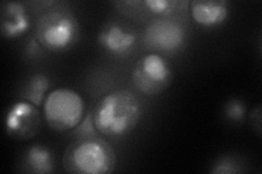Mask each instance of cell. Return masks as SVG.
<instances>
[{"instance_id":"obj_1","label":"cell","mask_w":262,"mask_h":174,"mask_svg":"<svg viewBox=\"0 0 262 174\" xmlns=\"http://www.w3.org/2000/svg\"><path fill=\"white\" fill-rule=\"evenodd\" d=\"M90 114L98 134L119 138L130 134L140 122L142 104L131 90L115 89L98 99Z\"/></svg>"},{"instance_id":"obj_2","label":"cell","mask_w":262,"mask_h":174,"mask_svg":"<svg viewBox=\"0 0 262 174\" xmlns=\"http://www.w3.org/2000/svg\"><path fill=\"white\" fill-rule=\"evenodd\" d=\"M116 153L103 138L83 136L66 149L64 170L75 174H110L116 168Z\"/></svg>"},{"instance_id":"obj_3","label":"cell","mask_w":262,"mask_h":174,"mask_svg":"<svg viewBox=\"0 0 262 174\" xmlns=\"http://www.w3.org/2000/svg\"><path fill=\"white\" fill-rule=\"evenodd\" d=\"M79 22L71 10L53 7L44 11L35 23V38L49 53H62L76 44Z\"/></svg>"},{"instance_id":"obj_4","label":"cell","mask_w":262,"mask_h":174,"mask_svg":"<svg viewBox=\"0 0 262 174\" xmlns=\"http://www.w3.org/2000/svg\"><path fill=\"white\" fill-rule=\"evenodd\" d=\"M43 112L49 128L57 132H66L79 127L84 117L85 104L76 90L59 87L46 96Z\"/></svg>"},{"instance_id":"obj_5","label":"cell","mask_w":262,"mask_h":174,"mask_svg":"<svg viewBox=\"0 0 262 174\" xmlns=\"http://www.w3.org/2000/svg\"><path fill=\"white\" fill-rule=\"evenodd\" d=\"M171 77L169 63L157 53H149L139 58L133 70L135 87L146 96L163 93L169 86Z\"/></svg>"},{"instance_id":"obj_6","label":"cell","mask_w":262,"mask_h":174,"mask_svg":"<svg viewBox=\"0 0 262 174\" xmlns=\"http://www.w3.org/2000/svg\"><path fill=\"white\" fill-rule=\"evenodd\" d=\"M143 41L151 53L175 54L185 45L186 31L179 22L169 18H159L147 24Z\"/></svg>"},{"instance_id":"obj_7","label":"cell","mask_w":262,"mask_h":174,"mask_svg":"<svg viewBox=\"0 0 262 174\" xmlns=\"http://www.w3.org/2000/svg\"><path fill=\"white\" fill-rule=\"evenodd\" d=\"M5 124L7 134L11 138L28 140L38 134L42 129L43 118L38 107L23 99L9 107Z\"/></svg>"},{"instance_id":"obj_8","label":"cell","mask_w":262,"mask_h":174,"mask_svg":"<svg viewBox=\"0 0 262 174\" xmlns=\"http://www.w3.org/2000/svg\"><path fill=\"white\" fill-rule=\"evenodd\" d=\"M104 51L114 57H127L138 44V33L130 24L114 20L106 22L97 35Z\"/></svg>"},{"instance_id":"obj_9","label":"cell","mask_w":262,"mask_h":174,"mask_svg":"<svg viewBox=\"0 0 262 174\" xmlns=\"http://www.w3.org/2000/svg\"><path fill=\"white\" fill-rule=\"evenodd\" d=\"M2 35L7 39L21 37L31 28V19L22 3H3L0 9Z\"/></svg>"},{"instance_id":"obj_10","label":"cell","mask_w":262,"mask_h":174,"mask_svg":"<svg viewBox=\"0 0 262 174\" xmlns=\"http://www.w3.org/2000/svg\"><path fill=\"white\" fill-rule=\"evenodd\" d=\"M189 6L192 20L202 28L222 26L231 11L229 3L225 0H194Z\"/></svg>"},{"instance_id":"obj_11","label":"cell","mask_w":262,"mask_h":174,"mask_svg":"<svg viewBox=\"0 0 262 174\" xmlns=\"http://www.w3.org/2000/svg\"><path fill=\"white\" fill-rule=\"evenodd\" d=\"M23 172L32 174H48L55 169V158L49 148L35 144L24 153L21 161Z\"/></svg>"},{"instance_id":"obj_12","label":"cell","mask_w":262,"mask_h":174,"mask_svg":"<svg viewBox=\"0 0 262 174\" xmlns=\"http://www.w3.org/2000/svg\"><path fill=\"white\" fill-rule=\"evenodd\" d=\"M49 85H51V82H49L48 77L45 74H33L28 80L27 85L23 89V98L39 108L40 106H43L45 102Z\"/></svg>"},{"instance_id":"obj_13","label":"cell","mask_w":262,"mask_h":174,"mask_svg":"<svg viewBox=\"0 0 262 174\" xmlns=\"http://www.w3.org/2000/svg\"><path fill=\"white\" fill-rule=\"evenodd\" d=\"M142 3L147 12L162 16V18H167L176 11L182 10V6L189 5V3L170 2V0H144Z\"/></svg>"},{"instance_id":"obj_14","label":"cell","mask_w":262,"mask_h":174,"mask_svg":"<svg viewBox=\"0 0 262 174\" xmlns=\"http://www.w3.org/2000/svg\"><path fill=\"white\" fill-rule=\"evenodd\" d=\"M226 117L233 122H242L245 119L246 106L241 99L232 98L226 103L224 107Z\"/></svg>"},{"instance_id":"obj_15","label":"cell","mask_w":262,"mask_h":174,"mask_svg":"<svg viewBox=\"0 0 262 174\" xmlns=\"http://www.w3.org/2000/svg\"><path fill=\"white\" fill-rule=\"evenodd\" d=\"M239 163L232 157H224L217 160L214 164V168L211 170L212 173H223V174H232L238 173L242 170L239 169Z\"/></svg>"},{"instance_id":"obj_16","label":"cell","mask_w":262,"mask_h":174,"mask_svg":"<svg viewBox=\"0 0 262 174\" xmlns=\"http://www.w3.org/2000/svg\"><path fill=\"white\" fill-rule=\"evenodd\" d=\"M113 5L116 6L122 14L131 16V18H135V16L140 14L142 10L140 8L143 6L142 2H116L113 3Z\"/></svg>"},{"instance_id":"obj_17","label":"cell","mask_w":262,"mask_h":174,"mask_svg":"<svg viewBox=\"0 0 262 174\" xmlns=\"http://www.w3.org/2000/svg\"><path fill=\"white\" fill-rule=\"evenodd\" d=\"M251 120L253 123H256V130L258 133H260L261 131V112H260V107H257L256 110L252 111V114H251Z\"/></svg>"}]
</instances>
